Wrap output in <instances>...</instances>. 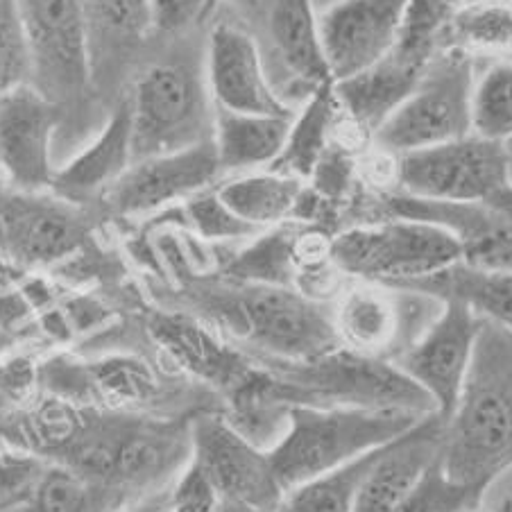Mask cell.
Segmentation results:
<instances>
[{
    "label": "cell",
    "instance_id": "obj_1",
    "mask_svg": "<svg viewBox=\"0 0 512 512\" xmlns=\"http://www.w3.org/2000/svg\"><path fill=\"white\" fill-rule=\"evenodd\" d=\"M438 460L449 481L481 490L512 467V331L499 324L481 322Z\"/></svg>",
    "mask_w": 512,
    "mask_h": 512
},
{
    "label": "cell",
    "instance_id": "obj_2",
    "mask_svg": "<svg viewBox=\"0 0 512 512\" xmlns=\"http://www.w3.org/2000/svg\"><path fill=\"white\" fill-rule=\"evenodd\" d=\"M198 309L238 343L270 363H306L340 347L334 304L318 302L295 286L232 279L193 293Z\"/></svg>",
    "mask_w": 512,
    "mask_h": 512
},
{
    "label": "cell",
    "instance_id": "obj_3",
    "mask_svg": "<svg viewBox=\"0 0 512 512\" xmlns=\"http://www.w3.org/2000/svg\"><path fill=\"white\" fill-rule=\"evenodd\" d=\"M424 417L392 408L288 406L286 429L268 449L284 494L306 481L336 472L370 451L388 447Z\"/></svg>",
    "mask_w": 512,
    "mask_h": 512
},
{
    "label": "cell",
    "instance_id": "obj_4",
    "mask_svg": "<svg viewBox=\"0 0 512 512\" xmlns=\"http://www.w3.org/2000/svg\"><path fill=\"white\" fill-rule=\"evenodd\" d=\"M261 388L281 406H361L433 415L435 404L395 363L338 347L306 363H270Z\"/></svg>",
    "mask_w": 512,
    "mask_h": 512
},
{
    "label": "cell",
    "instance_id": "obj_5",
    "mask_svg": "<svg viewBox=\"0 0 512 512\" xmlns=\"http://www.w3.org/2000/svg\"><path fill=\"white\" fill-rule=\"evenodd\" d=\"M329 256L343 275L383 286L435 275L463 259L445 227L395 216L340 232L331 238Z\"/></svg>",
    "mask_w": 512,
    "mask_h": 512
},
{
    "label": "cell",
    "instance_id": "obj_6",
    "mask_svg": "<svg viewBox=\"0 0 512 512\" xmlns=\"http://www.w3.org/2000/svg\"><path fill=\"white\" fill-rule=\"evenodd\" d=\"M397 179L401 193L420 200L492 204L501 209L512 202L506 143L476 134L406 152Z\"/></svg>",
    "mask_w": 512,
    "mask_h": 512
},
{
    "label": "cell",
    "instance_id": "obj_7",
    "mask_svg": "<svg viewBox=\"0 0 512 512\" xmlns=\"http://www.w3.org/2000/svg\"><path fill=\"white\" fill-rule=\"evenodd\" d=\"M474 82V68L465 55L433 62L377 127V143L406 155L472 134Z\"/></svg>",
    "mask_w": 512,
    "mask_h": 512
},
{
    "label": "cell",
    "instance_id": "obj_8",
    "mask_svg": "<svg viewBox=\"0 0 512 512\" xmlns=\"http://www.w3.org/2000/svg\"><path fill=\"white\" fill-rule=\"evenodd\" d=\"M191 463L207 476L223 506L275 512L284 499L268 449L238 431L225 413L193 415Z\"/></svg>",
    "mask_w": 512,
    "mask_h": 512
},
{
    "label": "cell",
    "instance_id": "obj_9",
    "mask_svg": "<svg viewBox=\"0 0 512 512\" xmlns=\"http://www.w3.org/2000/svg\"><path fill=\"white\" fill-rule=\"evenodd\" d=\"M32 55V87L55 105L82 96L91 80L84 0H16Z\"/></svg>",
    "mask_w": 512,
    "mask_h": 512
},
{
    "label": "cell",
    "instance_id": "obj_10",
    "mask_svg": "<svg viewBox=\"0 0 512 512\" xmlns=\"http://www.w3.org/2000/svg\"><path fill=\"white\" fill-rule=\"evenodd\" d=\"M130 107L136 159L166 155L209 139L204 134L207 96L200 78L186 64L152 66L136 84Z\"/></svg>",
    "mask_w": 512,
    "mask_h": 512
},
{
    "label": "cell",
    "instance_id": "obj_11",
    "mask_svg": "<svg viewBox=\"0 0 512 512\" xmlns=\"http://www.w3.org/2000/svg\"><path fill=\"white\" fill-rule=\"evenodd\" d=\"M413 0H340L318 19L331 82H347L388 59Z\"/></svg>",
    "mask_w": 512,
    "mask_h": 512
},
{
    "label": "cell",
    "instance_id": "obj_12",
    "mask_svg": "<svg viewBox=\"0 0 512 512\" xmlns=\"http://www.w3.org/2000/svg\"><path fill=\"white\" fill-rule=\"evenodd\" d=\"M87 238L80 204L53 191L0 195V250L25 268H46L73 254Z\"/></svg>",
    "mask_w": 512,
    "mask_h": 512
},
{
    "label": "cell",
    "instance_id": "obj_13",
    "mask_svg": "<svg viewBox=\"0 0 512 512\" xmlns=\"http://www.w3.org/2000/svg\"><path fill=\"white\" fill-rule=\"evenodd\" d=\"M481 318L460 302H442V311L415 343L399 354L397 368L422 388L442 422L454 411L472 365Z\"/></svg>",
    "mask_w": 512,
    "mask_h": 512
},
{
    "label": "cell",
    "instance_id": "obj_14",
    "mask_svg": "<svg viewBox=\"0 0 512 512\" xmlns=\"http://www.w3.org/2000/svg\"><path fill=\"white\" fill-rule=\"evenodd\" d=\"M223 175L213 136L189 148L136 159L107 191L118 216H148L207 191Z\"/></svg>",
    "mask_w": 512,
    "mask_h": 512
},
{
    "label": "cell",
    "instance_id": "obj_15",
    "mask_svg": "<svg viewBox=\"0 0 512 512\" xmlns=\"http://www.w3.org/2000/svg\"><path fill=\"white\" fill-rule=\"evenodd\" d=\"M55 102L28 84L0 98V170L16 191H53Z\"/></svg>",
    "mask_w": 512,
    "mask_h": 512
},
{
    "label": "cell",
    "instance_id": "obj_16",
    "mask_svg": "<svg viewBox=\"0 0 512 512\" xmlns=\"http://www.w3.org/2000/svg\"><path fill=\"white\" fill-rule=\"evenodd\" d=\"M207 84L216 107L227 112L293 116V109L272 89L256 41L232 25H218L211 32Z\"/></svg>",
    "mask_w": 512,
    "mask_h": 512
},
{
    "label": "cell",
    "instance_id": "obj_17",
    "mask_svg": "<svg viewBox=\"0 0 512 512\" xmlns=\"http://www.w3.org/2000/svg\"><path fill=\"white\" fill-rule=\"evenodd\" d=\"M390 216L445 227L456 238L463 263L483 270L512 272V213L492 204H456L395 195Z\"/></svg>",
    "mask_w": 512,
    "mask_h": 512
},
{
    "label": "cell",
    "instance_id": "obj_18",
    "mask_svg": "<svg viewBox=\"0 0 512 512\" xmlns=\"http://www.w3.org/2000/svg\"><path fill=\"white\" fill-rule=\"evenodd\" d=\"M440 442L442 420L433 413L392 445L383 447L358 483L352 512H397L422 481L426 469L438 460Z\"/></svg>",
    "mask_w": 512,
    "mask_h": 512
},
{
    "label": "cell",
    "instance_id": "obj_19",
    "mask_svg": "<svg viewBox=\"0 0 512 512\" xmlns=\"http://www.w3.org/2000/svg\"><path fill=\"white\" fill-rule=\"evenodd\" d=\"M293 116L234 114L216 107L213 112V143L223 173H250L272 168L284 155Z\"/></svg>",
    "mask_w": 512,
    "mask_h": 512
},
{
    "label": "cell",
    "instance_id": "obj_20",
    "mask_svg": "<svg viewBox=\"0 0 512 512\" xmlns=\"http://www.w3.org/2000/svg\"><path fill=\"white\" fill-rule=\"evenodd\" d=\"M132 143V107L123 105L96 143L89 145L71 164L57 170L53 193L78 204L91 195L109 191L116 179L130 168V159H134Z\"/></svg>",
    "mask_w": 512,
    "mask_h": 512
},
{
    "label": "cell",
    "instance_id": "obj_21",
    "mask_svg": "<svg viewBox=\"0 0 512 512\" xmlns=\"http://www.w3.org/2000/svg\"><path fill=\"white\" fill-rule=\"evenodd\" d=\"M431 295L440 302H460L481 320L512 331V272L483 270L458 261L435 275L392 286Z\"/></svg>",
    "mask_w": 512,
    "mask_h": 512
},
{
    "label": "cell",
    "instance_id": "obj_22",
    "mask_svg": "<svg viewBox=\"0 0 512 512\" xmlns=\"http://www.w3.org/2000/svg\"><path fill=\"white\" fill-rule=\"evenodd\" d=\"M143 501V499H141ZM139 499L62 463H44L16 512H127Z\"/></svg>",
    "mask_w": 512,
    "mask_h": 512
},
{
    "label": "cell",
    "instance_id": "obj_23",
    "mask_svg": "<svg viewBox=\"0 0 512 512\" xmlns=\"http://www.w3.org/2000/svg\"><path fill=\"white\" fill-rule=\"evenodd\" d=\"M218 195L238 218L259 232L284 225L304 200V179L284 170H250L218 186Z\"/></svg>",
    "mask_w": 512,
    "mask_h": 512
},
{
    "label": "cell",
    "instance_id": "obj_24",
    "mask_svg": "<svg viewBox=\"0 0 512 512\" xmlns=\"http://www.w3.org/2000/svg\"><path fill=\"white\" fill-rule=\"evenodd\" d=\"M268 28L272 46L295 78L315 87L331 82L311 0H272Z\"/></svg>",
    "mask_w": 512,
    "mask_h": 512
},
{
    "label": "cell",
    "instance_id": "obj_25",
    "mask_svg": "<svg viewBox=\"0 0 512 512\" xmlns=\"http://www.w3.org/2000/svg\"><path fill=\"white\" fill-rule=\"evenodd\" d=\"M417 82V73L406 64H392L390 57L368 73L358 75L347 82H338V93L349 102L356 118L363 123H372L374 132L386 121V116L395 109L406 93Z\"/></svg>",
    "mask_w": 512,
    "mask_h": 512
},
{
    "label": "cell",
    "instance_id": "obj_26",
    "mask_svg": "<svg viewBox=\"0 0 512 512\" xmlns=\"http://www.w3.org/2000/svg\"><path fill=\"white\" fill-rule=\"evenodd\" d=\"M381 449L370 451L336 472L288 490L275 512H352L358 483Z\"/></svg>",
    "mask_w": 512,
    "mask_h": 512
},
{
    "label": "cell",
    "instance_id": "obj_27",
    "mask_svg": "<svg viewBox=\"0 0 512 512\" xmlns=\"http://www.w3.org/2000/svg\"><path fill=\"white\" fill-rule=\"evenodd\" d=\"M472 134L497 143L512 139V62L494 64L474 82Z\"/></svg>",
    "mask_w": 512,
    "mask_h": 512
},
{
    "label": "cell",
    "instance_id": "obj_28",
    "mask_svg": "<svg viewBox=\"0 0 512 512\" xmlns=\"http://www.w3.org/2000/svg\"><path fill=\"white\" fill-rule=\"evenodd\" d=\"M87 10L91 57L100 39L130 41L152 28L150 0H84Z\"/></svg>",
    "mask_w": 512,
    "mask_h": 512
},
{
    "label": "cell",
    "instance_id": "obj_29",
    "mask_svg": "<svg viewBox=\"0 0 512 512\" xmlns=\"http://www.w3.org/2000/svg\"><path fill=\"white\" fill-rule=\"evenodd\" d=\"M32 84L28 34L16 0H0V98Z\"/></svg>",
    "mask_w": 512,
    "mask_h": 512
},
{
    "label": "cell",
    "instance_id": "obj_30",
    "mask_svg": "<svg viewBox=\"0 0 512 512\" xmlns=\"http://www.w3.org/2000/svg\"><path fill=\"white\" fill-rule=\"evenodd\" d=\"M483 494L485 490L481 488L449 481L440 460H435L397 512H474Z\"/></svg>",
    "mask_w": 512,
    "mask_h": 512
},
{
    "label": "cell",
    "instance_id": "obj_31",
    "mask_svg": "<svg viewBox=\"0 0 512 512\" xmlns=\"http://www.w3.org/2000/svg\"><path fill=\"white\" fill-rule=\"evenodd\" d=\"M184 218L195 234L204 241H243L261 234L259 229L247 225L220 200L218 191H202L186 200Z\"/></svg>",
    "mask_w": 512,
    "mask_h": 512
},
{
    "label": "cell",
    "instance_id": "obj_32",
    "mask_svg": "<svg viewBox=\"0 0 512 512\" xmlns=\"http://www.w3.org/2000/svg\"><path fill=\"white\" fill-rule=\"evenodd\" d=\"M458 37L479 48H512V12L499 5H472L456 19Z\"/></svg>",
    "mask_w": 512,
    "mask_h": 512
},
{
    "label": "cell",
    "instance_id": "obj_33",
    "mask_svg": "<svg viewBox=\"0 0 512 512\" xmlns=\"http://www.w3.org/2000/svg\"><path fill=\"white\" fill-rule=\"evenodd\" d=\"M207 0H150L152 30L173 34L182 32L198 19Z\"/></svg>",
    "mask_w": 512,
    "mask_h": 512
},
{
    "label": "cell",
    "instance_id": "obj_34",
    "mask_svg": "<svg viewBox=\"0 0 512 512\" xmlns=\"http://www.w3.org/2000/svg\"><path fill=\"white\" fill-rule=\"evenodd\" d=\"M168 488H170V485H168ZM168 488H166V490H168ZM166 490H161V492H157V494H150V497H145L143 501L136 503V506H132L127 512H152V508H155L157 499H159L161 494H164Z\"/></svg>",
    "mask_w": 512,
    "mask_h": 512
},
{
    "label": "cell",
    "instance_id": "obj_35",
    "mask_svg": "<svg viewBox=\"0 0 512 512\" xmlns=\"http://www.w3.org/2000/svg\"><path fill=\"white\" fill-rule=\"evenodd\" d=\"M223 512H263V510H247V508H229V506H225Z\"/></svg>",
    "mask_w": 512,
    "mask_h": 512
},
{
    "label": "cell",
    "instance_id": "obj_36",
    "mask_svg": "<svg viewBox=\"0 0 512 512\" xmlns=\"http://www.w3.org/2000/svg\"><path fill=\"white\" fill-rule=\"evenodd\" d=\"M508 177H510V184H512V152L508 150Z\"/></svg>",
    "mask_w": 512,
    "mask_h": 512
},
{
    "label": "cell",
    "instance_id": "obj_37",
    "mask_svg": "<svg viewBox=\"0 0 512 512\" xmlns=\"http://www.w3.org/2000/svg\"><path fill=\"white\" fill-rule=\"evenodd\" d=\"M467 3H472V5H483V3H488V0H467Z\"/></svg>",
    "mask_w": 512,
    "mask_h": 512
}]
</instances>
